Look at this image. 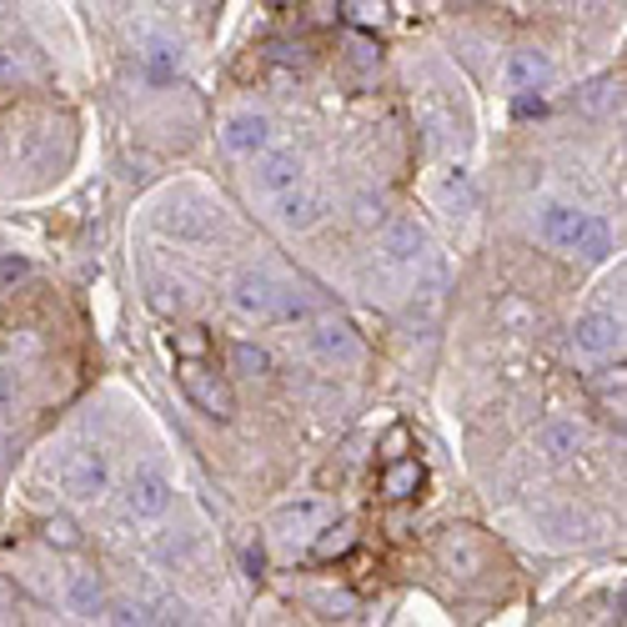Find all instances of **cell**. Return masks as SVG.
Returning <instances> with one entry per match:
<instances>
[{
    "mask_svg": "<svg viewBox=\"0 0 627 627\" xmlns=\"http://www.w3.org/2000/svg\"><path fill=\"white\" fill-rule=\"evenodd\" d=\"M537 241L547 251H562V256H588V261H603L613 251V237H607V226L597 221L592 212L572 202H543L537 206V221H533Z\"/></svg>",
    "mask_w": 627,
    "mask_h": 627,
    "instance_id": "obj_1",
    "label": "cell"
},
{
    "mask_svg": "<svg viewBox=\"0 0 627 627\" xmlns=\"http://www.w3.org/2000/svg\"><path fill=\"white\" fill-rule=\"evenodd\" d=\"M176 377H181V391H186L206 417H216V422H231V417H237V391H231V381L206 372V362L176 356Z\"/></svg>",
    "mask_w": 627,
    "mask_h": 627,
    "instance_id": "obj_2",
    "label": "cell"
},
{
    "mask_svg": "<svg viewBox=\"0 0 627 627\" xmlns=\"http://www.w3.org/2000/svg\"><path fill=\"white\" fill-rule=\"evenodd\" d=\"M307 346H311L317 362H327V367H337V362H356V356H362V337H356V327L346 317H337V311H321V317L311 321Z\"/></svg>",
    "mask_w": 627,
    "mask_h": 627,
    "instance_id": "obj_3",
    "label": "cell"
},
{
    "mask_svg": "<svg viewBox=\"0 0 627 627\" xmlns=\"http://www.w3.org/2000/svg\"><path fill=\"white\" fill-rule=\"evenodd\" d=\"M377 247L391 266H422V261L432 256V251H426V231L417 221H407V216H387V221L377 226Z\"/></svg>",
    "mask_w": 627,
    "mask_h": 627,
    "instance_id": "obj_4",
    "label": "cell"
},
{
    "mask_svg": "<svg viewBox=\"0 0 627 627\" xmlns=\"http://www.w3.org/2000/svg\"><path fill=\"white\" fill-rule=\"evenodd\" d=\"M301 156L296 151H276V146H266V151H256L251 156V176H247V186L256 191V196H276V191H286V186H296L301 181Z\"/></svg>",
    "mask_w": 627,
    "mask_h": 627,
    "instance_id": "obj_5",
    "label": "cell"
},
{
    "mask_svg": "<svg viewBox=\"0 0 627 627\" xmlns=\"http://www.w3.org/2000/svg\"><path fill=\"white\" fill-rule=\"evenodd\" d=\"M171 482L161 472H136L126 482V498H121V508H126V517L136 522H156V517H167L171 512Z\"/></svg>",
    "mask_w": 627,
    "mask_h": 627,
    "instance_id": "obj_6",
    "label": "cell"
},
{
    "mask_svg": "<svg viewBox=\"0 0 627 627\" xmlns=\"http://www.w3.org/2000/svg\"><path fill=\"white\" fill-rule=\"evenodd\" d=\"M66 498L76 502H95V498H106V487H111V457L106 452H81V457H71V467H66Z\"/></svg>",
    "mask_w": 627,
    "mask_h": 627,
    "instance_id": "obj_7",
    "label": "cell"
},
{
    "mask_svg": "<svg viewBox=\"0 0 627 627\" xmlns=\"http://www.w3.org/2000/svg\"><path fill=\"white\" fill-rule=\"evenodd\" d=\"M502 86L508 91H547L552 86V56L537 46H522L502 60Z\"/></svg>",
    "mask_w": 627,
    "mask_h": 627,
    "instance_id": "obj_8",
    "label": "cell"
},
{
    "mask_svg": "<svg viewBox=\"0 0 627 627\" xmlns=\"http://www.w3.org/2000/svg\"><path fill=\"white\" fill-rule=\"evenodd\" d=\"M221 146L231 156H256V151H266L272 146V121L261 116V111H237V116H226V126H221Z\"/></svg>",
    "mask_w": 627,
    "mask_h": 627,
    "instance_id": "obj_9",
    "label": "cell"
},
{
    "mask_svg": "<svg viewBox=\"0 0 627 627\" xmlns=\"http://www.w3.org/2000/svg\"><path fill=\"white\" fill-rule=\"evenodd\" d=\"M321 216H327V202H321L317 191L301 186V181L276 191V221H282V231H311V226H321Z\"/></svg>",
    "mask_w": 627,
    "mask_h": 627,
    "instance_id": "obj_10",
    "label": "cell"
},
{
    "mask_svg": "<svg viewBox=\"0 0 627 627\" xmlns=\"http://www.w3.org/2000/svg\"><path fill=\"white\" fill-rule=\"evenodd\" d=\"M572 352H582V356H617V352H623V321L603 317V311L578 317V327H572Z\"/></svg>",
    "mask_w": 627,
    "mask_h": 627,
    "instance_id": "obj_11",
    "label": "cell"
},
{
    "mask_svg": "<svg viewBox=\"0 0 627 627\" xmlns=\"http://www.w3.org/2000/svg\"><path fill=\"white\" fill-rule=\"evenodd\" d=\"M332 517V508H327V498H301V502H286V508H276V517H272V533L276 537H301L307 543L311 533H317L321 522Z\"/></svg>",
    "mask_w": 627,
    "mask_h": 627,
    "instance_id": "obj_12",
    "label": "cell"
},
{
    "mask_svg": "<svg viewBox=\"0 0 627 627\" xmlns=\"http://www.w3.org/2000/svg\"><path fill=\"white\" fill-rule=\"evenodd\" d=\"M231 307L241 311V317L251 321H272V307H276V282L266 272H247L237 276V286H231Z\"/></svg>",
    "mask_w": 627,
    "mask_h": 627,
    "instance_id": "obj_13",
    "label": "cell"
},
{
    "mask_svg": "<svg viewBox=\"0 0 627 627\" xmlns=\"http://www.w3.org/2000/svg\"><path fill=\"white\" fill-rule=\"evenodd\" d=\"M533 447H537V457H547V461H572L582 452V432L568 417H552V422H543L533 432Z\"/></svg>",
    "mask_w": 627,
    "mask_h": 627,
    "instance_id": "obj_14",
    "label": "cell"
},
{
    "mask_svg": "<svg viewBox=\"0 0 627 627\" xmlns=\"http://www.w3.org/2000/svg\"><path fill=\"white\" fill-rule=\"evenodd\" d=\"M307 547H311V562H337V557H346L356 547V522L352 517H342V522H321L317 533L307 537Z\"/></svg>",
    "mask_w": 627,
    "mask_h": 627,
    "instance_id": "obj_15",
    "label": "cell"
},
{
    "mask_svg": "<svg viewBox=\"0 0 627 627\" xmlns=\"http://www.w3.org/2000/svg\"><path fill=\"white\" fill-rule=\"evenodd\" d=\"M422 482H426V472H422V461L417 457H397V461H387V472H381V498L387 502H412L417 492H422Z\"/></svg>",
    "mask_w": 627,
    "mask_h": 627,
    "instance_id": "obj_16",
    "label": "cell"
},
{
    "mask_svg": "<svg viewBox=\"0 0 627 627\" xmlns=\"http://www.w3.org/2000/svg\"><path fill=\"white\" fill-rule=\"evenodd\" d=\"M617 95H623V81H617V76H592V81H582L578 91H572V106H578L582 116H613Z\"/></svg>",
    "mask_w": 627,
    "mask_h": 627,
    "instance_id": "obj_17",
    "label": "cell"
},
{
    "mask_svg": "<svg viewBox=\"0 0 627 627\" xmlns=\"http://www.w3.org/2000/svg\"><path fill=\"white\" fill-rule=\"evenodd\" d=\"M176 66H181V46H171V41H146V71H151L156 81L176 76Z\"/></svg>",
    "mask_w": 627,
    "mask_h": 627,
    "instance_id": "obj_18",
    "label": "cell"
},
{
    "mask_svg": "<svg viewBox=\"0 0 627 627\" xmlns=\"http://www.w3.org/2000/svg\"><path fill=\"white\" fill-rule=\"evenodd\" d=\"M231 372H237V377H266V372H272V356L251 342H237L231 346Z\"/></svg>",
    "mask_w": 627,
    "mask_h": 627,
    "instance_id": "obj_19",
    "label": "cell"
},
{
    "mask_svg": "<svg viewBox=\"0 0 627 627\" xmlns=\"http://www.w3.org/2000/svg\"><path fill=\"white\" fill-rule=\"evenodd\" d=\"M171 352L191 356V362H206V356H212V332H206V327H181V332L171 337Z\"/></svg>",
    "mask_w": 627,
    "mask_h": 627,
    "instance_id": "obj_20",
    "label": "cell"
},
{
    "mask_svg": "<svg viewBox=\"0 0 627 627\" xmlns=\"http://www.w3.org/2000/svg\"><path fill=\"white\" fill-rule=\"evenodd\" d=\"M71 607H76L81 617H101V613H106L101 582H95V578H76V582H71Z\"/></svg>",
    "mask_w": 627,
    "mask_h": 627,
    "instance_id": "obj_21",
    "label": "cell"
},
{
    "mask_svg": "<svg viewBox=\"0 0 627 627\" xmlns=\"http://www.w3.org/2000/svg\"><path fill=\"white\" fill-rule=\"evenodd\" d=\"M346 15H352L362 31H381L391 21V5L387 0H346Z\"/></svg>",
    "mask_w": 627,
    "mask_h": 627,
    "instance_id": "obj_22",
    "label": "cell"
},
{
    "mask_svg": "<svg viewBox=\"0 0 627 627\" xmlns=\"http://www.w3.org/2000/svg\"><path fill=\"white\" fill-rule=\"evenodd\" d=\"M442 202L452 206V212H461V216H472L477 212V196H472V181L461 176V171H452L447 176V186H442Z\"/></svg>",
    "mask_w": 627,
    "mask_h": 627,
    "instance_id": "obj_23",
    "label": "cell"
},
{
    "mask_svg": "<svg viewBox=\"0 0 627 627\" xmlns=\"http://www.w3.org/2000/svg\"><path fill=\"white\" fill-rule=\"evenodd\" d=\"M41 537H46L50 547H60V552L81 547V527H76L71 517H46V522H41Z\"/></svg>",
    "mask_w": 627,
    "mask_h": 627,
    "instance_id": "obj_24",
    "label": "cell"
},
{
    "mask_svg": "<svg viewBox=\"0 0 627 627\" xmlns=\"http://www.w3.org/2000/svg\"><path fill=\"white\" fill-rule=\"evenodd\" d=\"M407 447H412V432H407V426H391V432L377 437V457H387V461L407 457Z\"/></svg>",
    "mask_w": 627,
    "mask_h": 627,
    "instance_id": "obj_25",
    "label": "cell"
},
{
    "mask_svg": "<svg viewBox=\"0 0 627 627\" xmlns=\"http://www.w3.org/2000/svg\"><path fill=\"white\" fill-rule=\"evenodd\" d=\"M266 56H272V60H286V66H307L311 46H307V41H272V46H266Z\"/></svg>",
    "mask_w": 627,
    "mask_h": 627,
    "instance_id": "obj_26",
    "label": "cell"
},
{
    "mask_svg": "<svg viewBox=\"0 0 627 627\" xmlns=\"http://www.w3.org/2000/svg\"><path fill=\"white\" fill-rule=\"evenodd\" d=\"M597 391H603V402L607 407H623V362L617 367H607V372H597Z\"/></svg>",
    "mask_w": 627,
    "mask_h": 627,
    "instance_id": "obj_27",
    "label": "cell"
},
{
    "mask_svg": "<svg viewBox=\"0 0 627 627\" xmlns=\"http://www.w3.org/2000/svg\"><path fill=\"white\" fill-rule=\"evenodd\" d=\"M346 56H352L356 66H377V41H367L362 31H352V36H346Z\"/></svg>",
    "mask_w": 627,
    "mask_h": 627,
    "instance_id": "obj_28",
    "label": "cell"
},
{
    "mask_svg": "<svg viewBox=\"0 0 627 627\" xmlns=\"http://www.w3.org/2000/svg\"><path fill=\"white\" fill-rule=\"evenodd\" d=\"M381 221H387V206H381L377 196H362V202H356V226H367V231H377Z\"/></svg>",
    "mask_w": 627,
    "mask_h": 627,
    "instance_id": "obj_29",
    "label": "cell"
},
{
    "mask_svg": "<svg viewBox=\"0 0 627 627\" xmlns=\"http://www.w3.org/2000/svg\"><path fill=\"white\" fill-rule=\"evenodd\" d=\"M106 623H151V607H141V603H111L106 607Z\"/></svg>",
    "mask_w": 627,
    "mask_h": 627,
    "instance_id": "obj_30",
    "label": "cell"
},
{
    "mask_svg": "<svg viewBox=\"0 0 627 627\" xmlns=\"http://www.w3.org/2000/svg\"><path fill=\"white\" fill-rule=\"evenodd\" d=\"M543 111H547L543 91H517V106H512V116L517 121H533V116H543Z\"/></svg>",
    "mask_w": 627,
    "mask_h": 627,
    "instance_id": "obj_31",
    "label": "cell"
},
{
    "mask_svg": "<svg viewBox=\"0 0 627 627\" xmlns=\"http://www.w3.org/2000/svg\"><path fill=\"white\" fill-rule=\"evenodd\" d=\"M156 307H186V286H171V282H161L156 286Z\"/></svg>",
    "mask_w": 627,
    "mask_h": 627,
    "instance_id": "obj_32",
    "label": "cell"
},
{
    "mask_svg": "<svg viewBox=\"0 0 627 627\" xmlns=\"http://www.w3.org/2000/svg\"><path fill=\"white\" fill-rule=\"evenodd\" d=\"M25 272H31V261L25 256H0V282H21Z\"/></svg>",
    "mask_w": 627,
    "mask_h": 627,
    "instance_id": "obj_33",
    "label": "cell"
},
{
    "mask_svg": "<svg viewBox=\"0 0 627 627\" xmlns=\"http://www.w3.org/2000/svg\"><path fill=\"white\" fill-rule=\"evenodd\" d=\"M321 607H327V613H356V603L346 597V592H327V597H321Z\"/></svg>",
    "mask_w": 627,
    "mask_h": 627,
    "instance_id": "obj_34",
    "label": "cell"
},
{
    "mask_svg": "<svg viewBox=\"0 0 627 627\" xmlns=\"http://www.w3.org/2000/svg\"><path fill=\"white\" fill-rule=\"evenodd\" d=\"M261 562H266V557H261V543H251L247 547V572H261Z\"/></svg>",
    "mask_w": 627,
    "mask_h": 627,
    "instance_id": "obj_35",
    "label": "cell"
},
{
    "mask_svg": "<svg viewBox=\"0 0 627 627\" xmlns=\"http://www.w3.org/2000/svg\"><path fill=\"white\" fill-rule=\"evenodd\" d=\"M317 21H332V0H317Z\"/></svg>",
    "mask_w": 627,
    "mask_h": 627,
    "instance_id": "obj_36",
    "label": "cell"
},
{
    "mask_svg": "<svg viewBox=\"0 0 627 627\" xmlns=\"http://www.w3.org/2000/svg\"><path fill=\"white\" fill-rule=\"evenodd\" d=\"M572 5H582V11H597V5H613V0H572Z\"/></svg>",
    "mask_w": 627,
    "mask_h": 627,
    "instance_id": "obj_37",
    "label": "cell"
},
{
    "mask_svg": "<svg viewBox=\"0 0 627 627\" xmlns=\"http://www.w3.org/2000/svg\"><path fill=\"white\" fill-rule=\"evenodd\" d=\"M5 617H11V603H5V588H0V623H5Z\"/></svg>",
    "mask_w": 627,
    "mask_h": 627,
    "instance_id": "obj_38",
    "label": "cell"
},
{
    "mask_svg": "<svg viewBox=\"0 0 627 627\" xmlns=\"http://www.w3.org/2000/svg\"><path fill=\"white\" fill-rule=\"evenodd\" d=\"M266 5H292V0H266Z\"/></svg>",
    "mask_w": 627,
    "mask_h": 627,
    "instance_id": "obj_39",
    "label": "cell"
}]
</instances>
